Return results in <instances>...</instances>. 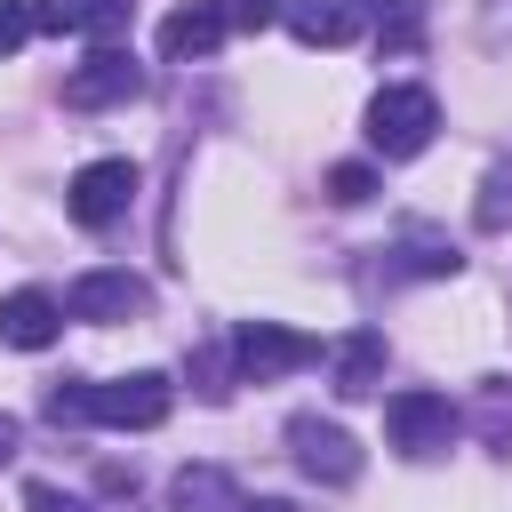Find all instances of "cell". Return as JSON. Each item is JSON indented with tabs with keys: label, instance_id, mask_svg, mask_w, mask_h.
Returning <instances> with one entry per match:
<instances>
[{
	"label": "cell",
	"instance_id": "cell-1",
	"mask_svg": "<svg viewBox=\"0 0 512 512\" xmlns=\"http://www.w3.org/2000/svg\"><path fill=\"white\" fill-rule=\"evenodd\" d=\"M176 392L160 368H136V376H104V384H56L48 392V416L56 424H120V432H152L168 424Z\"/></svg>",
	"mask_w": 512,
	"mask_h": 512
},
{
	"label": "cell",
	"instance_id": "cell-2",
	"mask_svg": "<svg viewBox=\"0 0 512 512\" xmlns=\"http://www.w3.org/2000/svg\"><path fill=\"white\" fill-rule=\"evenodd\" d=\"M432 128H440L432 88H376V96H368V144H376L384 160H416V152L432 144Z\"/></svg>",
	"mask_w": 512,
	"mask_h": 512
},
{
	"label": "cell",
	"instance_id": "cell-3",
	"mask_svg": "<svg viewBox=\"0 0 512 512\" xmlns=\"http://www.w3.org/2000/svg\"><path fill=\"white\" fill-rule=\"evenodd\" d=\"M312 360H320V344H312L304 328H280V320H240V336H232V368H240V384H272V376L312 368Z\"/></svg>",
	"mask_w": 512,
	"mask_h": 512
},
{
	"label": "cell",
	"instance_id": "cell-4",
	"mask_svg": "<svg viewBox=\"0 0 512 512\" xmlns=\"http://www.w3.org/2000/svg\"><path fill=\"white\" fill-rule=\"evenodd\" d=\"M128 200H136V160H88V168L64 184V216H72V224H88V232L120 224V216H128Z\"/></svg>",
	"mask_w": 512,
	"mask_h": 512
},
{
	"label": "cell",
	"instance_id": "cell-5",
	"mask_svg": "<svg viewBox=\"0 0 512 512\" xmlns=\"http://www.w3.org/2000/svg\"><path fill=\"white\" fill-rule=\"evenodd\" d=\"M384 432H392L400 456H440L456 440V408H448V392H392L384 400Z\"/></svg>",
	"mask_w": 512,
	"mask_h": 512
},
{
	"label": "cell",
	"instance_id": "cell-6",
	"mask_svg": "<svg viewBox=\"0 0 512 512\" xmlns=\"http://www.w3.org/2000/svg\"><path fill=\"white\" fill-rule=\"evenodd\" d=\"M288 448H296V464H304L312 480H328V488H352V480H360V448H352V432L328 424V416H288Z\"/></svg>",
	"mask_w": 512,
	"mask_h": 512
},
{
	"label": "cell",
	"instance_id": "cell-7",
	"mask_svg": "<svg viewBox=\"0 0 512 512\" xmlns=\"http://www.w3.org/2000/svg\"><path fill=\"white\" fill-rule=\"evenodd\" d=\"M136 88H144V72H136V56H128V48H96L88 64H72V72H64V104H72V112L128 104Z\"/></svg>",
	"mask_w": 512,
	"mask_h": 512
},
{
	"label": "cell",
	"instance_id": "cell-8",
	"mask_svg": "<svg viewBox=\"0 0 512 512\" xmlns=\"http://www.w3.org/2000/svg\"><path fill=\"white\" fill-rule=\"evenodd\" d=\"M152 304V288L136 280V272H80L72 288H64V312L72 320H136Z\"/></svg>",
	"mask_w": 512,
	"mask_h": 512
},
{
	"label": "cell",
	"instance_id": "cell-9",
	"mask_svg": "<svg viewBox=\"0 0 512 512\" xmlns=\"http://www.w3.org/2000/svg\"><path fill=\"white\" fill-rule=\"evenodd\" d=\"M64 336V304L48 296V288H16V296H0V344H16V352H48Z\"/></svg>",
	"mask_w": 512,
	"mask_h": 512
},
{
	"label": "cell",
	"instance_id": "cell-10",
	"mask_svg": "<svg viewBox=\"0 0 512 512\" xmlns=\"http://www.w3.org/2000/svg\"><path fill=\"white\" fill-rule=\"evenodd\" d=\"M224 32H232V16H224L216 0H184V8L160 24V56H168V64H200V56H216Z\"/></svg>",
	"mask_w": 512,
	"mask_h": 512
},
{
	"label": "cell",
	"instance_id": "cell-11",
	"mask_svg": "<svg viewBox=\"0 0 512 512\" xmlns=\"http://www.w3.org/2000/svg\"><path fill=\"white\" fill-rule=\"evenodd\" d=\"M288 32L304 48H344L360 32V0H288Z\"/></svg>",
	"mask_w": 512,
	"mask_h": 512
},
{
	"label": "cell",
	"instance_id": "cell-12",
	"mask_svg": "<svg viewBox=\"0 0 512 512\" xmlns=\"http://www.w3.org/2000/svg\"><path fill=\"white\" fill-rule=\"evenodd\" d=\"M376 376H384V336H376V328H352V336L336 344V392H344V400H368Z\"/></svg>",
	"mask_w": 512,
	"mask_h": 512
},
{
	"label": "cell",
	"instance_id": "cell-13",
	"mask_svg": "<svg viewBox=\"0 0 512 512\" xmlns=\"http://www.w3.org/2000/svg\"><path fill=\"white\" fill-rule=\"evenodd\" d=\"M168 496H176V512H248V496H240L216 464H184Z\"/></svg>",
	"mask_w": 512,
	"mask_h": 512
},
{
	"label": "cell",
	"instance_id": "cell-14",
	"mask_svg": "<svg viewBox=\"0 0 512 512\" xmlns=\"http://www.w3.org/2000/svg\"><path fill=\"white\" fill-rule=\"evenodd\" d=\"M376 48L384 56H416L424 48V0H384L376 8Z\"/></svg>",
	"mask_w": 512,
	"mask_h": 512
},
{
	"label": "cell",
	"instance_id": "cell-15",
	"mask_svg": "<svg viewBox=\"0 0 512 512\" xmlns=\"http://www.w3.org/2000/svg\"><path fill=\"white\" fill-rule=\"evenodd\" d=\"M128 16H136V0H80V32H88L96 48H112V40L128 32Z\"/></svg>",
	"mask_w": 512,
	"mask_h": 512
},
{
	"label": "cell",
	"instance_id": "cell-16",
	"mask_svg": "<svg viewBox=\"0 0 512 512\" xmlns=\"http://www.w3.org/2000/svg\"><path fill=\"white\" fill-rule=\"evenodd\" d=\"M368 192H376V176H368V168H336V176H328V200H336V208H360Z\"/></svg>",
	"mask_w": 512,
	"mask_h": 512
},
{
	"label": "cell",
	"instance_id": "cell-17",
	"mask_svg": "<svg viewBox=\"0 0 512 512\" xmlns=\"http://www.w3.org/2000/svg\"><path fill=\"white\" fill-rule=\"evenodd\" d=\"M32 32H80V0H32Z\"/></svg>",
	"mask_w": 512,
	"mask_h": 512
},
{
	"label": "cell",
	"instance_id": "cell-18",
	"mask_svg": "<svg viewBox=\"0 0 512 512\" xmlns=\"http://www.w3.org/2000/svg\"><path fill=\"white\" fill-rule=\"evenodd\" d=\"M24 40H32V8L24 0H0V56H16Z\"/></svg>",
	"mask_w": 512,
	"mask_h": 512
},
{
	"label": "cell",
	"instance_id": "cell-19",
	"mask_svg": "<svg viewBox=\"0 0 512 512\" xmlns=\"http://www.w3.org/2000/svg\"><path fill=\"white\" fill-rule=\"evenodd\" d=\"M224 16H232V24H248V32H264V24H280V16H288V0H232Z\"/></svg>",
	"mask_w": 512,
	"mask_h": 512
},
{
	"label": "cell",
	"instance_id": "cell-20",
	"mask_svg": "<svg viewBox=\"0 0 512 512\" xmlns=\"http://www.w3.org/2000/svg\"><path fill=\"white\" fill-rule=\"evenodd\" d=\"M24 512H96V504H80V496H64V488L32 480V488H24Z\"/></svg>",
	"mask_w": 512,
	"mask_h": 512
},
{
	"label": "cell",
	"instance_id": "cell-21",
	"mask_svg": "<svg viewBox=\"0 0 512 512\" xmlns=\"http://www.w3.org/2000/svg\"><path fill=\"white\" fill-rule=\"evenodd\" d=\"M480 424H488V440H496V448H512V400H488V416H480Z\"/></svg>",
	"mask_w": 512,
	"mask_h": 512
},
{
	"label": "cell",
	"instance_id": "cell-22",
	"mask_svg": "<svg viewBox=\"0 0 512 512\" xmlns=\"http://www.w3.org/2000/svg\"><path fill=\"white\" fill-rule=\"evenodd\" d=\"M16 456V416H0V464Z\"/></svg>",
	"mask_w": 512,
	"mask_h": 512
},
{
	"label": "cell",
	"instance_id": "cell-23",
	"mask_svg": "<svg viewBox=\"0 0 512 512\" xmlns=\"http://www.w3.org/2000/svg\"><path fill=\"white\" fill-rule=\"evenodd\" d=\"M248 512H296V504H248Z\"/></svg>",
	"mask_w": 512,
	"mask_h": 512
}]
</instances>
